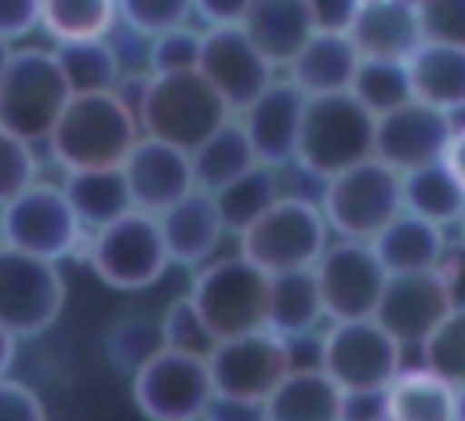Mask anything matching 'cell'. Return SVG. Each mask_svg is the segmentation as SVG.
Wrapping results in <instances>:
<instances>
[{
    "label": "cell",
    "mask_w": 465,
    "mask_h": 421,
    "mask_svg": "<svg viewBox=\"0 0 465 421\" xmlns=\"http://www.w3.org/2000/svg\"><path fill=\"white\" fill-rule=\"evenodd\" d=\"M349 94L371 113L381 116L403 102H411V76H407V62H392V58H360L356 76L349 83Z\"/></svg>",
    "instance_id": "obj_35"
},
{
    "label": "cell",
    "mask_w": 465,
    "mask_h": 421,
    "mask_svg": "<svg viewBox=\"0 0 465 421\" xmlns=\"http://www.w3.org/2000/svg\"><path fill=\"white\" fill-rule=\"evenodd\" d=\"M142 138L138 116L113 94H73L47 134V152L62 171L120 167Z\"/></svg>",
    "instance_id": "obj_1"
},
{
    "label": "cell",
    "mask_w": 465,
    "mask_h": 421,
    "mask_svg": "<svg viewBox=\"0 0 465 421\" xmlns=\"http://www.w3.org/2000/svg\"><path fill=\"white\" fill-rule=\"evenodd\" d=\"M447 229L443 225H432L411 210H400L374 240V254L378 261L385 265L389 276H400V272H432L436 261L443 258L447 250Z\"/></svg>",
    "instance_id": "obj_25"
},
{
    "label": "cell",
    "mask_w": 465,
    "mask_h": 421,
    "mask_svg": "<svg viewBox=\"0 0 465 421\" xmlns=\"http://www.w3.org/2000/svg\"><path fill=\"white\" fill-rule=\"evenodd\" d=\"M327 323L320 287L312 269H291L269 276V294H265V327L287 341L309 338Z\"/></svg>",
    "instance_id": "obj_26"
},
{
    "label": "cell",
    "mask_w": 465,
    "mask_h": 421,
    "mask_svg": "<svg viewBox=\"0 0 465 421\" xmlns=\"http://www.w3.org/2000/svg\"><path fill=\"white\" fill-rule=\"evenodd\" d=\"M200 421H265V410L254 399H236V396L214 392L211 403L203 406V417Z\"/></svg>",
    "instance_id": "obj_47"
},
{
    "label": "cell",
    "mask_w": 465,
    "mask_h": 421,
    "mask_svg": "<svg viewBox=\"0 0 465 421\" xmlns=\"http://www.w3.org/2000/svg\"><path fill=\"white\" fill-rule=\"evenodd\" d=\"M156 221H160V236H163L171 265H182V269H200L203 261H211L222 240L229 236L218 218L214 196L203 189L185 192L178 203L160 210Z\"/></svg>",
    "instance_id": "obj_20"
},
{
    "label": "cell",
    "mask_w": 465,
    "mask_h": 421,
    "mask_svg": "<svg viewBox=\"0 0 465 421\" xmlns=\"http://www.w3.org/2000/svg\"><path fill=\"white\" fill-rule=\"evenodd\" d=\"M84 258L94 279L120 294L149 290L171 269L160 221L156 214L145 210H127L124 218L94 229L91 240L84 243Z\"/></svg>",
    "instance_id": "obj_5"
},
{
    "label": "cell",
    "mask_w": 465,
    "mask_h": 421,
    "mask_svg": "<svg viewBox=\"0 0 465 421\" xmlns=\"http://www.w3.org/2000/svg\"><path fill=\"white\" fill-rule=\"evenodd\" d=\"M262 410L265 421H345V392L316 363L291 367Z\"/></svg>",
    "instance_id": "obj_23"
},
{
    "label": "cell",
    "mask_w": 465,
    "mask_h": 421,
    "mask_svg": "<svg viewBox=\"0 0 465 421\" xmlns=\"http://www.w3.org/2000/svg\"><path fill=\"white\" fill-rule=\"evenodd\" d=\"M36 171H40V160L33 142L0 127V207L15 200L22 189H29L36 181Z\"/></svg>",
    "instance_id": "obj_41"
},
{
    "label": "cell",
    "mask_w": 465,
    "mask_h": 421,
    "mask_svg": "<svg viewBox=\"0 0 465 421\" xmlns=\"http://www.w3.org/2000/svg\"><path fill=\"white\" fill-rule=\"evenodd\" d=\"M389 421H458V388L425 367L400 370L381 392Z\"/></svg>",
    "instance_id": "obj_28"
},
{
    "label": "cell",
    "mask_w": 465,
    "mask_h": 421,
    "mask_svg": "<svg viewBox=\"0 0 465 421\" xmlns=\"http://www.w3.org/2000/svg\"><path fill=\"white\" fill-rule=\"evenodd\" d=\"M367 156H374V116L349 91L305 98L302 134L294 149V163L305 174L323 181Z\"/></svg>",
    "instance_id": "obj_3"
},
{
    "label": "cell",
    "mask_w": 465,
    "mask_h": 421,
    "mask_svg": "<svg viewBox=\"0 0 465 421\" xmlns=\"http://www.w3.org/2000/svg\"><path fill=\"white\" fill-rule=\"evenodd\" d=\"M411 94L447 116L465 113V47L421 40L407 58Z\"/></svg>",
    "instance_id": "obj_24"
},
{
    "label": "cell",
    "mask_w": 465,
    "mask_h": 421,
    "mask_svg": "<svg viewBox=\"0 0 465 421\" xmlns=\"http://www.w3.org/2000/svg\"><path fill=\"white\" fill-rule=\"evenodd\" d=\"M116 0H40V29L51 44L102 40L116 29Z\"/></svg>",
    "instance_id": "obj_33"
},
{
    "label": "cell",
    "mask_w": 465,
    "mask_h": 421,
    "mask_svg": "<svg viewBox=\"0 0 465 421\" xmlns=\"http://www.w3.org/2000/svg\"><path fill=\"white\" fill-rule=\"evenodd\" d=\"M291 367H294L291 341L272 334L269 327L222 338L207 356L211 388L222 396L254 399V403H265V396L283 381Z\"/></svg>",
    "instance_id": "obj_12"
},
{
    "label": "cell",
    "mask_w": 465,
    "mask_h": 421,
    "mask_svg": "<svg viewBox=\"0 0 465 421\" xmlns=\"http://www.w3.org/2000/svg\"><path fill=\"white\" fill-rule=\"evenodd\" d=\"M320 214L334 240H374L400 210V171L381 163L378 156H367L331 178H323L320 189Z\"/></svg>",
    "instance_id": "obj_2"
},
{
    "label": "cell",
    "mask_w": 465,
    "mask_h": 421,
    "mask_svg": "<svg viewBox=\"0 0 465 421\" xmlns=\"http://www.w3.org/2000/svg\"><path fill=\"white\" fill-rule=\"evenodd\" d=\"M196 73L214 87L232 116L276 80V65L251 44L243 25H207L200 36Z\"/></svg>",
    "instance_id": "obj_15"
},
{
    "label": "cell",
    "mask_w": 465,
    "mask_h": 421,
    "mask_svg": "<svg viewBox=\"0 0 465 421\" xmlns=\"http://www.w3.org/2000/svg\"><path fill=\"white\" fill-rule=\"evenodd\" d=\"M214 207H218V218L225 225V232L240 236L276 196H280V181H276V171L272 167H262L254 163L251 171H243L240 178H232L229 185L214 189Z\"/></svg>",
    "instance_id": "obj_34"
},
{
    "label": "cell",
    "mask_w": 465,
    "mask_h": 421,
    "mask_svg": "<svg viewBox=\"0 0 465 421\" xmlns=\"http://www.w3.org/2000/svg\"><path fill=\"white\" fill-rule=\"evenodd\" d=\"M316 367L345 392H385L403 370V345L374 319H334L316 338Z\"/></svg>",
    "instance_id": "obj_7"
},
{
    "label": "cell",
    "mask_w": 465,
    "mask_h": 421,
    "mask_svg": "<svg viewBox=\"0 0 465 421\" xmlns=\"http://www.w3.org/2000/svg\"><path fill=\"white\" fill-rule=\"evenodd\" d=\"M65 312L62 261H47L0 243V327L7 334L40 338Z\"/></svg>",
    "instance_id": "obj_11"
},
{
    "label": "cell",
    "mask_w": 465,
    "mask_h": 421,
    "mask_svg": "<svg viewBox=\"0 0 465 421\" xmlns=\"http://www.w3.org/2000/svg\"><path fill=\"white\" fill-rule=\"evenodd\" d=\"M367 421H389V417H385V414H378V417H367Z\"/></svg>",
    "instance_id": "obj_54"
},
{
    "label": "cell",
    "mask_w": 465,
    "mask_h": 421,
    "mask_svg": "<svg viewBox=\"0 0 465 421\" xmlns=\"http://www.w3.org/2000/svg\"><path fill=\"white\" fill-rule=\"evenodd\" d=\"M458 421H465V385H458Z\"/></svg>",
    "instance_id": "obj_52"
},
{
    "label": "cell",
    "mask_w": 465,
    "mask_h": 421,
    "mask_svg": "<svg viewBox=\"0 0 465 421\" xmlns=\"http://www.w3.org/2000/svg\"><path fill=\"white\" fill-rule=\"evenodd\" d=\"M163 348V338H160V316H149V312H131V316H120L109 334H105V356L109 363L120 370V374H134L142 363H149L156 352Z\"/></svg>",
    "instance_id": "obj_36"
},
{
    "label": "cell",
    "mask_w": 465,
    "mask_h": 421,
    "mask_svg": "<svg viewBox=\"0 0 465 421\" xmlns=\"http://www.w3.org/2000/svg\"><path fill=\"white\" fill-rule=\"evenodd\" d=\"M211 396L207 359L160 348L131 374V399L145 421H200Z\"/></svg>",
    "instance_id": "obj_14"
},
{
    "label": "cell",
    "mask_w": 465,
    "mask_h": 421,
    "mask_svg": "<svg viewBox=\"0 0 465 421\" xmlns=\"http://www.w3.org/2000/svg\"><path fill=\"white\" fill-rule=\"evenodd\" d=\"M323 316L334 319H367L378 308V298L385 290V265L378 261L374 247L367 240H331L327 250L312 265Z\"/></svg>",
    "instance_id": "obj_13"
},
{
    "label": "cell",
    "mask_w": 465,
    "mask_h": 421,
    "mask_svg": "<svg viewBox=\"0 0 465 421\" xmlns=\"http://www.w3.org/2000/svg\"><path fill=\"white\" fill-rule=\"evenodd\" d=\"M229 105L214 87L196 73H149L145 98L138 105V127L149 138H160L178 149L200 145L214 127L229 120Z\"/></svg>",
    "instance_id": "obj_6"
},
{
    "label": "cell",
    "mask_w": 465,
    "mask_h": 421,
    "mask_svg": "<svg viewBox=\"0 0 465 421\" xmlns=\"http://www.w3.org/2000/svg\"><path fill=\"white\" fill-rule=\"evenodd\" d=\"M403 4H411V7H418V0H403Z\"/></svg>",
    "instance_id": "obj_55"
},
{
    "label": "cell",
    "mask_w": 465,
    "mask_h": 421,
    "mask_svg": "<svg viewBox=\"0 0 465 421\" xmlns=\"http://www.w3.org/2000/svg\"><path fill=\"white\" fill-rule=\"evenodd\" d=\"M40 29V0H0V40L15 44Z\"/></svg>",
    "instance_id": "obj_44"
},
{
    "label": "cell",
    "mask_w": 465,
    "mask_h": 421,
    "mask_svg": "<svg viewBox=\"0 0 465 421\" xmlns=\"http://www.w3.org/2000/svg\"><path fill=\"white\" fill-rule=\"evenodd\" d=\"M265 294L269 272H262L240 250L225 258L214 254L211 261L193 269L189 283V298L218 341L265 327Z\"/></svg>",
    "instance_id": "obj_9"
},
{
    "label": "cell",
    "mask_w": 465,
    "mask_h": 421,
    "mask_svg": "<svg viewBox=\"0 0 465 421\" xmlns=\"http://www.w3.org/2000/svg\"><path fill=\"white\" fill-rule=\"evenodd\" d=\"M356 65H360V51L352 47L349 33H312L298 47V54L283 65L287 69L283 80H291L305 98L338 94L349 91Z\"/></svg>",
    "instance_id": "obj_22"
},
{
    "label": "cell",
    "mask_w": 465,
    "mask_h": 421,
    "mask_svg": "<svg viewBox=\"0 0 465 421\" xmlns=\"http://www.w3.org/2000/svg\"><path fill=\"white\" fill-rule=\"evenodd\" d=\"M443 167L454 174V181L465 189V123H454L450 142L443 149Z\"/></svg>",
    "instance_id": "obj_49"
},
{
    "label": "cell",
    "mask_w": 465,
    "mask_h": 421,
    "mask_svg": "<svg viewBox=\"0 0 465 421\" xmlns=\"http://www.w3.org/2000/svg\"><path fill=\"white\" fill-rule=\"evenodd\" d=\"M240 25L276 69L287 65L298 47L316 33L305 0H251Z\"/></svg>",
    "instance_id": "obj_27"
},
{
    "label": "cell",
    "mask_w": 465,
    "mask_h": 421,
    "mask_svg": "<svg viewBox=\"0 0 465 421\" xmlns=\"http://www.w3.org/2000/svg\"><path fill=\"white\" fill-rule=\"evenodd\" d=\"M120 174L127 181L134 210H145V214H160L196 189L189 152L149 134H142L131 145V152L120 163Z\"/></svg>",
    "instance_id": "obj_18"
},
{
    "label": "cell",
    "mask_w": 465,
    "mask_h": 421,
    "mask_svg": "<svg viewBox=\"0 0 465 421\" xmlns=\"http://www.w3.org/2000/svg\"><path fill=\"white\" fill-rule=\"evenodd\" d=\"M349 40L360 51V58H392L407 62L414 47L425 40L418 11L403 0H363L352 25Z\"/></svg>",
    "instance_id": "obj_21"
},
{
    "label": "cell",
    "mask_w": 465,
    "mask_h": 421,
    "mask_svg": "<svg viewBox=\"0 0 465 421\" xmlns=\"http://www.w3.org/2000/svg\"><path fill=\"white\" fill-rule=\"evenodd\" d=\"M418 348H421L425 370H432L454 388L465 385V305L450 308Z\"/></svg>",
    "instance_id": "obj_37"
},
{
    "label": "cell",
    "mask_w": 465,
    "mask_h": 421,
    "mask_svg": "<svg viewBox=\"0 0 465 421\" xmlns=\"http://www.w3.org/2000/svg\"><path fill=\"white\" fill-rule=\"evenodd\" d=\"M65 76L51 47H15L0 76V127L25 138L47 142L54 120L69 102Z\"/></svg>",
    "instance_id": "obj_8"
},
{
    "label": "cell",
    "mask_w": 465,
    "mask_h": 421,
    "mask_svg": "<svg viewBox=\"0 0 465 421\" xmlns=\"http://www.w3.org/2000/svg\"><path fill=\"white\" fill-rule=\"evenodd\" d=\"M302 116H305V94L291 80H272L251 105L236 113L254 156L262 167H287L294 163L298 134H302Z\"/></svg>",
    "instance_id": "obj_17"
},
{
    "label": "cell",
    "mask_w": 465,
    "mask_h": 421,
    "mask_svg": "<svg viewBox=\"0 0 465 421\" xmlns=\"http://www.w3.org/2000/svg\"><path fill=\"white\" fill-rule=\"evenodd\" d=\"M11 51H15V44L0 40V76H4V69H7V58H11Z\"/></svg>",
    "instance_id": "obj_51"
},
{
    "label": "cell",
    "mask_w": 465,
    "mask_h": 421,
    "mask_svg": "<svg viewBox=\"0 0 465 421\" xmlns=\"http://www.w3.org/2000/svg\"><path fill=\"white\" fill-rule=\"evenodd\" d=\"M189 163H193V181L203 192H214L222 185H229L232 178H240L243 171H251L258 163L243 127L236 116H229L222 127H214L200 145L189 149Z\"/></svg>",
    "instance_id": "obj_30"
},
{
    "label": "cell",
    "mask_w": 465,
    "mask_h": 421,
    "mask_svg": "<svg viewBox=\"0 0 465 421\" xmlns=\"http://www.w3.org/2000/svg\"><path fill=\"white\" fill-rule=\"evenodd\" d=\"M200 36L203 29L174 25L145 40V73H189L200 62Z\"/></svg>",
    "instance_id": "obj_39"
},
{
    "label": "cell",
    "mask_w": 465,
    "mask_h": 421,
    "mask_svg": "<svg viewBox=\"0 0 465 421\" xmlns=\"http://www.w3.org/2000/svg\"><path fill=\"white\" fill-rule=\"evenodd\" d=\"M0 243L47 261H65L84 250L87 229L80 225L62 185L36 178L29 189L0 207Z\"/></svg>",
    "instance_id": "obj_10"
},
{
    "label": "cell",
    "mask_w": 465,
    "mask_h": 421,
    "mask_svg": "<svg viewBox=\"0 0 465 421\" xmlns=\"http://www.w3.org/2000/svg\"><path fill=\"white\" fill-rule=\"evenodd\" d=\"M236 250L254 261L262 272H291V269H312L316 258L331 243V229L320 214L316 200L305 196H276L240 236Z\"/></svg>",
    "instance_id": "obj_4"
},
{
    "label": "cell",
    "mask_w": 465,
    "mask_h": 421,
    "mask_svg": "<svg viewBox=\"0 0 465 421\" xmlns=\"http://www.w3.org/2000/svg\"><path fill=\"white\" fill-rule=\"evenodd\" d=\"M15 356H18V338H15V334H7V330L0 327V377H7V374H11Z\"/></svg>",
    "instance_id": "obj_50"
},
{
    "label": "cell",
    "mask_w": 465,
    "mask_h": 421,
    "mask_svg": "<svg viewBox=\"0 0 465 421\" xmlns=\"http://www.w3.org/2000/svg\"><path fill=\"white\" fill-rule=\"evenodd\" d=\"M400 192H403V210L432 221V225H458L465 210V189L454 181V174L443 167V160L414 167L400 174Z\"/></svg>",
    "instance_id": "obj_32"
},
{
    "label": "cell",
    "mask_w": 465,
    "mask_h": 421,
    "mask_svg": "<svg viewBox=\"0 0 465 421\" xmlns=\"http://www.w3.org/2000/svg\"><path fill=\"white\" fill-rule=\"evenodd\" d=\"M363 0H305L316 33H349Z\"/></svg>",
    "instance_id": "obj_46"
},
{
    "label": "cell",
    "mask_w": 465,
    "mask_h": 421,
    "mask_svg": "<svg viewBox=\"0 0 465 421\" xmlns=\"http://www.w3.org/2000/svg\"><path fill=\"white\" fill-rule=\"evenodd\" d=\"M62 192L73 203L80 225L87 232L124 218L127 210H134L127 181L120 174V167H94V171H65L62 178Z\"/></svg>",
    "instance_id": "obj_29"
},
{
    "label": "cell",
    "mask_w": 465,
    "mask_h": 421,
    "mask_svg": "<svg viewBox=\"0 0 465 421\" xmlns=\"http://www.w3.org/2000/svg\"><path fill=\"white\" fill-rule=\"evenodd\" d=\"M160 338H163L167 352L193 356V359H207L214 352V345H218V338L211 334L207 319L200 316V308L193 305L189 294H182V298L163 305V312H160Z\"/></svg>",
    "instance_id": "obj_38"
},
{
    "label": "cell",
    "mask_w": 465,
    "mask_h": 421,
    "mask_svg": "<svg viewBox=\"0 0 465 421\" xmlns=\"http://www.w3.org/2000/svg\"><path fill=\"white\" fill-rule=\"evenodd\" d=\"M450 308L454 305L443 283L436 279V272H400L385 279L374 319L407 348V345H421Z\"/></svg>",
    "instance_id": "obj_19"
},
{
    "label": "cell",
    "mask_w": 465,
    "mask_h": 421,
    "mask_svg": "<svg viewBox=\"0 0 465 421\" xmlns=\"http://www.w3.org/2000/svg\"><path fill=\"white\" fill-rule=\"evenodd\" d=\"M414 11L425 40L465 47V0H418Z\"/></svg>",
    "instance_id": "obj_42"
},
{
    "label": "cell",
    "mask_w": 465,
    "mask_h": 421,
    "mask_svg": "<svg viewBox=\"0 0 465 421\" xmlns=\"http://www.w3.org/2000/svg\"><path fill=\"white\" fill-rule=\"evenodd\" d=\"M458 240H465V210H461V218H458Z\"/></svg>",
    "instance_id": "obj_53"
},
{
    "label": "cell",
    "mask_w": 465,
    "mask_h": 421,
    "mask_svg": "<svg viewBox=\"0 0 465 421\" xmlns=\"http://www.w3.org/2000/svg\"><path fill=\"white\" fill-rule=\"evenodd\" d=\"M116 18L142 40L185 25L193 18V0H116Z\"/></svg>",
    "instance_id": "obj_40"
},
{
    "label": "cell",
    "mask_w": 465,
    "mask_h": 421,
    "mask_svg": "<svg viewBox=\"0 0 465 421\" xmlns=\"http://www.w3.org/2000/svg\"><path fill=\"white\" fill-rule=\"evenodd\" d=\"M450 131H454V116L411 98V102L374 116V156L381 163H389L392 171L407 174L414 167L443 160Z\"/></svg>",
    "instance_id": "obj_16"
},
{
    "label": "cell",
    "mask_w": 465,
    "mask_h": 421,
    "mask_svg": "<svg viewBox=\"0 0 465 421\" xmlns=\"http://www.w3.org/2000/svg\"><path fill=\"white\" fill-rule=\"evenodd\" d=\"M251 0H193V15H200L207 25H240Z\"/></svg>",
    "instance_id": "obj_48"
},
{
    "label": "cell",
    "mask_w": 465,
    "mask_h": 421,
    "mask_svg": "<svg viewBox=\"0 0 465 421\" xmlns=\"http://www.w3.org/2000/svg\"><path fill=\"white\" fill-rule=\"evenodd\" d=\"M58 69L65 76L69 94H102L113 91L124 76V58L109 36L102 40H76V44H51Z\"/></svg>",
    "instance_id": "obj_31"
},
{
    "label": "cell",
    "mask_w": 465,
    "mask_h": 421,
    "mask_svg": "<svg viewBox=\"0 0 465 421\" xmlns=\"http://www.w3.org/2000/svg\"><path fill=\"white\" fill-rule=\"evenodd\" d=\"M0 421H47L40 392L18 377H0Z\"/></svg>",
    "instance_id": "obj_43"
},
{
    "label": "cell",
    "mask_w": 465,
    "mask_h": 421,
    "mask_svg": "<svg viewBox=\"0 0 465 421\" xmlns=\"http://www.w3.org/2000/svg\"><path fill=\"white\" fill-rule=\"evenodd\" d=\"M432 272H436V279L443 283L450 305H454V308L465 305V240H450Z\"/></svg>",
    "instance_id": "obj_45"
}]
</instances>
